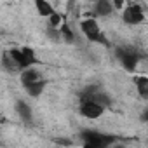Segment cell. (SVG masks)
<instances>
[{
  "label": "cell",
  "mask_w": 148,
  "mask_h": 148,
  "mask_svg": "<svg viewBox=\"0 0 148 148\" xmlns=\"http://www.w3.org/2000/svg\"><path fill=\"white\" fill-rule=\"evenodd\" d=\"M40 79H44L42 73H40L38 70L32 68V66H28V68H25V70L21 71V84H23V86L32 84V82H37V80H40Z\"/></svg>",
  "instance_id": "8992f818"
},
{
  "label": "cell",
  "mask_w": 148,
  "mask_h": 148,
  "mask_svg": "<svg viewBox=\"0 0 148 148\" xmlns=\"http://www.w3.org/2000/svg\"><path fill=\"white\" fill-rule=\"evenodd\" d=\"M7 52L12 58V61L16 63L18 70H25V68L37 63V56H35V51L32 47H26V45L25 47H12Z\"/></svg>",
  "instance_id": "6da1fadb"
},
{
  "label": "cell",
  "mask_w": 148,
  "mask_h": 148,
  "mask_svg": "<svg viewBox=\"0 0 148 148\" xmlns=\"http://www.w3.org/2000/svg\"><path fill=\"white\" fill-rule=\"evenodd\" d=\"M0 124H4V115L0 113Z\"/></svg>",
  "instance_id": "2e32d148"
},
{
  "label": "cell",
  "mask_w": 148,
  "mask_h": 148,
  "mask_svg": "<svg viewBox=\"0 0 148 148\" xmlns=\"http://www.w3.org/2000/svg\"><path fill=\"white\" fill-rule=\"evenodd\" d=\"M16 110H18V113L23 117V120H30V119H32V110H30V106H28L26 103L18 101V103H16Z\"/></svg>",
  "instance_id": "8fae6325"
},
{
  "label": "cell",
  "mask_w": 148,
  "mask_h": 148,
  "mask_svg": "<svg viewBox=\"0 0 148 148\" xmlns=\"http://www.w3.org/2000/svg\"><path fill=\"white\" fill-rule=\"evenodd\" d=\"M122 19L125 25H139L145 21V12H143V7L138 5V4H131L129 7L124 9L122 12Z\"/></svg>",
  "instance_id": "277c9868"
},
{
  "label": "cell",
  "mask_w": 148,
  "mask_h": 148,
  "mask_svg": "<svg viewBox=\"0 0 148 148\" xmlns=\"http://www.w3.org/2000/svg\"><path fill=\"white\" fill-rule=\"evenodd\" d=\"M61 23H63V16L54 11V12L49 16V28H51V30H56V28L61 26Z\"/></svg>",
  "instance_id": "4fadbf2b"
},
{
  "label": "cell",
  "mask_w": 148,
  "mask_h": 148,
  "mask_svg": "<svg viewBox=\"0 0 148 148\" xmlns=\"http://www.w3.org/2000/svg\"><path fill=\"white\" fill-rule=\"evenodd\" d=\"M59 33H61V37H63L66 42H73V40H75V35H73V32H71V28H70L68 23H61Z\"/></svg>",
  "instance_id": "7c38bea8"
},
{
  "label": "cell",
  "mask_w": 148,
  "mask_h": 148,
  "mask_svg": "<svg viewBox=\"0 0 148 148\" xmlns=\"http://www.w3.org/2000/svg\"><path fill=\"white\" fill-rule=\"evenodd\" d=\"M94 2H98V0H94Z\"/></svg>",
  "instance_id": "e0dca14e"
},
{
  "label": "cell",
  "mask_w": 148,
  "mask_h": 148,
  "mask_svg": "<svg viewBox=\"0 0 148 148\" xmlns=\"http://www.w3.org/2000/svg\"><path fill=\"white\" fill-rule=\"evenodd\" d=\"M110 2H112L113 9L120 11V9H124V4H125V0H110Z\"/></svg>",
  "instance_id": "9a60e30c"
},
{
  "label": "cell",
  "mask_w": 148,
  "mask_h": 148,
  "mask_svg": "<svg viewBox=\"0 0 148 148\" xmlns=\"http://www.w3.org/2000/svg\"><path fill=\"white\" fill-rule=\"evenodd\" d=\"M119 58H120V61H122V64H124L125 70H129V71L136 70V64H138L139 58H138V54L134 51H120Z\"/></svg>",
  "instance_id": "5b68a950"
},
{
  "label": "cell",
  "mask_w": 148,
  "mask_h": 148,
  "mask_svg": "<svg viewBox=\"0 0 148 148\" xmlns=\"http://www.w3.org/2000/svg\"><path fill=\"white\" fill-rule=\"evenodd\" d=\"M113 5L110 0H98L96 2V14L98 16H110L113 12Z\"/></svg>",
  "instance_id": "9c48e42d"
},
{
  "label": "cell",
  "mask_w": 148,
  "mask_h": 148,
  "mask_svg": "<svg viewBox=\"0 0 148 148\" xmlns=\"http://www.w3.org/2000/svg\"><path fill=\"white\" fill-rule=\"evenodd\" d=\"M136 87H138V92L141 98H148V79L146 77H138L136 79Z\"/></svg>",
  "instance_id": "30bf717a"
},
{
  "label": "cell",
  "mask_w": 148,
  "mask_h": 148,
  "mask_svg": "<svg viewBox=\"0 0 148 148\" xmlns=\"http://www.w3.org/2000/svg\"><path fill=\"white\" fill-rule=\"evenodd\" d=\"M80 30H82V33H84L89 40L106 44V40L101 38V30H99V25L96 23V19H92V18L82 19V21H80Z\"/></svg>",
  "instance_id": "3957f363"
},
{
  "label": "cell",
  "mask_w": 148,
  "mask_h": 148,
  "mask_svg": "<svg viewBox=\"0 0 148 148\" xmlns=\"http://www.w3.org/2000/svg\"><path fill=\"white\" fill-rule=\"evenodd\" d=\"M2 64H4L5 70H18V66H16V63L12 61V58L9 56V52L4 54V58H2Z\"/></svg>",
  "instance_id": "5bb4252c"
},
{
  "label": "cell",
  "mask_w": 148,
  "mask_h": 148,
  "mask_svg": "<svg viewBox=\"0 0 148 148\" xmlns=\"http://www.w3.org/2000/svg\"><path fill=\"white\" fill-rule=\"evenodd\" d=\"M105 113V105H101L99 101H96L94 98H84L80 103V115L89 119V120H96Z\"/></svg>",
  "instance_id": "7a4b0ae2"
},
{
  "label": "cell",
  "mask_w": 148,
  "mask_h": 148,
  "mask_svg": "<svg viewBox=\"0 0 148 148\" xmlns=\"http://www.w3.org/2000/svg\"><path fill=\"white\" fill-rule=\"evenodd\" d=\"M45 86H47V82H45L44 79H40V80H37V82H32V84H26V86H23V87L26 89L28 96H32V98H38V96L44 92Z\"/></svg>",
  "instance_id": "52a82bcc"
},
{
  "label": "cell",
  "mask_w": 148,
  "mask_h": 148,
  "mask_svg": "<svg viewBox=\"0 0 148 148\" xmlns=\"http://www.w3.org/2000/svg\"><path fill=\"white\" fill-rule=\"evenodd\" d=\"M35 7H37V12L42 18H49L54 12V7L51 5V2H47V0H35Z\"/></svg>",
  "instance_id": "ba28073f"
}]
</instances>
